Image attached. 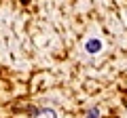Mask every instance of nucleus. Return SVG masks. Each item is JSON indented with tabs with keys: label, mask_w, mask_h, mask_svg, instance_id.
Segmentation results:
<instances>
[{
	"label": "nucleus",
	"mask_w": 127,
	"mask_h": 118,
	"mask_svg": "<svg viewBox=\"0 0 127 118\" xmlns=\"http://www.w3.org/2000/svg\"><path fill=\"white\" fill-rule=\"evenodd\" d=\"M85 49H87V53H97V51L102 49V42L97 40V38H91V40H87Z\"/></svg>",
	"instance_id": "obj_2"
},
{
	"label": "nucleus",
	"mask_w": 127,
	"mask_h": 118,
	"mask_svg": "<svg viewBox=\"0 0 127 118\" xmlns=\"http://www.w3.org/2000/svg\"><path fill=\"white\" fill-rule=\"evenodd\" d=\"M97 116H100V110L97 108H91L89 112H87V118H97Z\"/></svg>",
	"instance_id": "obj_3"
},
{
	"label": "nucleus",
	"mask_w": 127,
	"mask_h": 118,
	"mask_svg": "<svg viewBox=\"0 0 127 118\" xmlns=\"http://www.w3.org/2000/svg\"><path fill=\"white\" fill-rule=\"evenodd\" d=\"M30 112H32V116H34V118H57V114H55L53 108H40V110L32 108Z\"/></svg>",
	"instance_id": "obj_1"
}]
</instances>
